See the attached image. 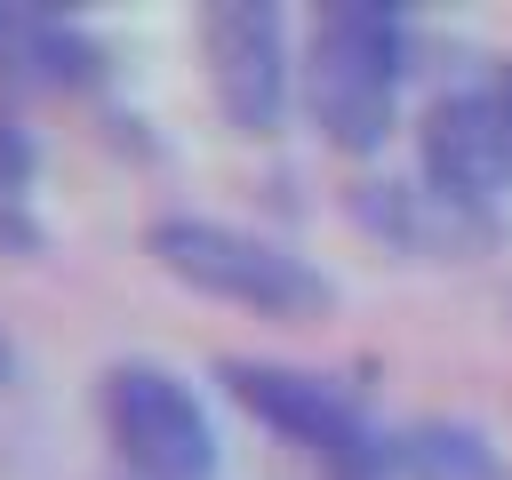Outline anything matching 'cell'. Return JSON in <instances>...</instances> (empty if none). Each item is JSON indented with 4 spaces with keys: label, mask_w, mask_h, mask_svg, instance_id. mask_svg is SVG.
Returning <instances> with one entry per match:
<instances>
[{
    "label": "cell",
    "mask_w": 512,
    "mask_h": 480,
    "mask_svg": "<svg viewBox=\"0 0 512 480\" xmlns=\"http://www.w3.org/2000/svg\"><path fill=\"white\" fill-rule=\"evenodd\" d=\"M304 112L336 152H376L400 112V16L376 0H328L304 40Z\"/></svg>",
    "instance_id": "1"
},
{
    "label": "cell",
    "mask_w": 512,
    "mask_h": 480,
    "mask_svg": "<svg viewBox=\"0 0 512 480\" xmlns=\"http://www.w3.org/2000/svg\"><path fill=\"white\" fill-rule=\"evenodd\" d=\"M40 232H32V216L24 208H0V248H32Z\"/></svg>",
    "instance_id": "11"
},
{
    "label": "cell",
    "mask_w": 512,
    "mask_h": 480,
    "mask_svg": "<svg viewBox=\"0 0 512 480\" xmlns=\"http://www.w3.org/2000/svg\"><path fill=\"white\" fill-rule=\"evenodd\" d=\"M352 216H360L384 248H400V256H440V264H456V256H472V248L496 240V216H488V208H472V200H456V192H440V184H424V176H408V184H360Z\"/></svg>",
    "instance_id": "7"
},
{
    "label": "cell",
    "mask_w": 512,
    "mask_h": 480,
    "mask_svg": "<svg viewBox=\"0 0 512 480\" xmlns=\"http://www.w3.org/2000/svg\"><path fill=\"white\" fill-rule=\"evenodd\" d=\"M504 104H512V72H504Z\"/></svg>",
    "instance_id": "13"
},
{
    "label": "cell",
    "mask_w": 512,
    "mask_h": 480,
    "mask_svg": "<svg viewBox=\"0 0 512 480\" xmlns=\"http://www.w3.org/2000/svg\"><path fill=\"white\" fill-rule=\"evenodd\" d=\"M416 152H424V184H440L472 208H496L512 192V104H504V88H448L416 128Z\"/></svg>",
    "instance_id": "6"
},
{
    "label": "cell",
    "mask_w": 512,
    "mask_h": 480,
    "mask_svg": "<svg viewBox=\"0 0 512 480\" xmlns=\"http://www.w3.org/2000/svg\"><path fill=\"white\" fill-rule=\"evenodd\" d=\"M216 376L280 440H296V448H312L344 472H384V440L368 432V408H360L352 384H336L320 368H288V360H224Z\"/></svg>",
    "instance_id": "4"
},
{
    "label": "cell",
    "mask_w": 512,
    "mask_h": 480,
    "mask_svg": "<svg viewBox=\"0 0 512 480\" xmlns=\"http://www.w3.org/2000/svg\"><path fill=\"white\" fill-rule=\"evenodd\" d=\"M384 472H400V480H504V456L488 448V432H472L456 416H424L384 440Z\"/></svg>",
    "instance_id": "9"
},
{
    "label": "cell",
    "mask_w": 512,
    "mask_h": 480,
    "mask_svg": "<svg viewBox=\"0 0 512 480\" xmlns=\"http://www.w3.org/2000/svg\"><path fill=\"white\" fill-rule=\"evenodd\" d=\"M16 376V344H8V328H0V384Z\"/></svg>",
    "instance_id": "12"
},
{
    "label": "cell",
    "mask_w": 512,
    "mask_h": 480,
    "mask_svg": "<svg viewBox=\"0 0 512 480\" xmlns=\"http://www.w3.org/2000/svg\"><path fill=\"white\" fill-rule=\"evenodd\" d=\"M96 72H104V48L72 16H48L32 0H0V88H16V96H72Z\"/></svg>",
    "instance_id": "8"
},
{
    "label": "cell",
    "mask_w": 512,
    "mask_h": 480,
    "mask_svg": "<svg viewBox=\"0 0 512 480\" xmlns=\"http://www.w3.org/2000/svg\"><path fill=\"white\" fill-rule=\"evenodd\" d=\"M200 56L224 120L240 136H272L288 112V24L272 0H216L200 16Z\"/></svg>",
    "instance_id": "5"
},
{
    "label": "cell",
    "mask_w": 512,
    "mask_h": 480,
    "mask_svg": "<svg viewBox=\"0 0 512 480\" xmlns=\"http://www.w3.org/2000/svg\"><path fill=\"white\" fill-rule=\"evenodd\" d=\"M144 248L200 296L216 304H248V312H272V320H320L336 304L328 272L248 224H224V216H160L144 232Z\"/></svg>",
    "instance_id": "2"
},
{
    "label": "cell",
    "mask_w": 512,
    "mask_h": 480,
    "mask_svg": "<svg viewBox=\"0 0 512 480\" xmlns=\"http://www.w3.org/2000/svg\"><path fill=\"white\" fill-rule=\"evenodd\" d=\"M32 168H40V144L0 112V208H16L24 200V184H32Z\"/></svg>",
    "instance_id": "10"
},
{
    "label": "cell",
    "mask_w": 512,
    "mask_h": 480,
    "mask_svg": "<svg viewBox=\"0 0 512 480\" xmlns=\"http://www.w3.org/2000/svg\"><path fill=\"white\" fill-rule=\"evenodd\" d=\"M96 416H104V440L120 448V464L136 480H208L216 472V424H208L200 392L160 360L104 368Z\"/></svg>",
    "instance_id": "3"
}]
</instances>
